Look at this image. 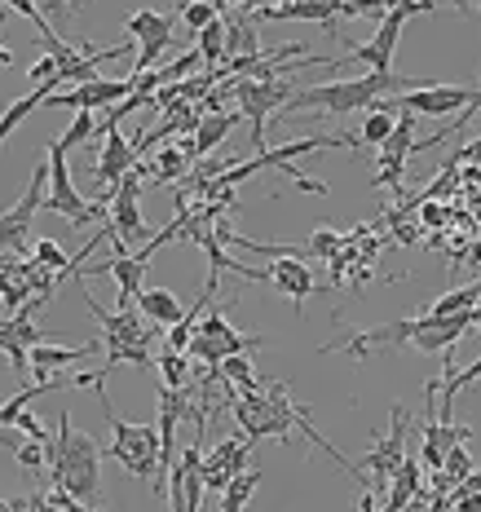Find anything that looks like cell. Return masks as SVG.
Wrapping results in <instances>:
<instances>
[{"mask_svg":"<svg viewBox=\"0 0 481 512\" xmlns=\"http://www.w3.org/2000/svg\"><path fill=\"white\" fill-rule=\"evenodd\" d=\"M256 18H270V23H283V18H309V23H323L327 36H336V5L331 0H287L279 9H265Z\"/></svg>","mask_w":481,"mask_h":512,"instance_id":"cell-23","label":"cell"},{"mask_svg":"<svg viewBox=\"0 0 481 512\" xmlns=\"http://www.w3.org/2000/svg\"><path fill=\"white\" fill-rule=\"evenodd\" d=\"M137 314L155 327H173V323L186 318V309H181V301L168 292V287H142V296H137Z\"/></svg>","mask_w":481,"mask_h":512,"instance_id":"cell-21","label":"cell"},{"mask_svg":"<svg viewBox=\"0 0 481 512\" xmlns=\"http://www.w3.org/2000/svg\"><path fill=\"white\" fill-rule=\"evenodd\" d=\"M115 243V239H111ZM146 270H151V256L146 252H128L124 243H115V256H106L93 270H80V279H115V309H133L137 296L146 287Z\"/></svg>","mask_w":481,"mask_h":512,"instance_id":"cell-13","label":"cell"},{"mask_svg":"<svg viewBox=\"0 0 481 512\" xmlns=\"http://www.w3.org/2000/svg\"><path fill=\"white\" fill-rule=\"evenodd\" d=\"M133 89H137V80H84L76 84V89H62V93H53L49 106H62V111H93V115H102V111H111V106H120L124 98H133Z\"/></svg>","mask_w":481,"mask_h":512,"instance_id":"cell-15","label":"cell"},{"mask_svg":"<svg viewBox=\"0 0 481 512\" xmlns=\"http://www.w3.org/2000/svg\"><path fill=\"white\" fill-rule=\"evenodd\" d=\"M340 243H345V234H340V230L318 226V230L305 239V252H309V256H323V261H331V256L340 252Z\"/></svg>","mask_w":481,"mask_h":512,"instance_id":"cell-36","label":"cell"},{"mask_svg":"<svg viewBox=\"0 0 481 512\" xmlns=\"http://www.w3.org/2000/svg\"><path fill=\"white\" fill-rule=\"evenodd\" d=\"M252 468V437L248 433H230V437H221L217 446H203V490L208 495H221L234 477L239 473H248Z\"/></svg>","mask_w":481,"mask_h":512,"instance_id":"cell-14","label":"cell"},{"mask_svg":"<svg viewBox=\"0 0 481 512\" xmlns=\"http://www.w3.org/2000/svg\"><path fill=\"white\" fill-rule=\"evenodd\" d=\"M23 429H0V451H18V446H23Z\"/></svg>","mask_w":481,"mask_h":512,"instance_id":"cell-44","label":"cell"},{"mask_svg":"<svg viewBox=\"0 0 481 512\" xmlns=\"http://www.w3.org/2000/svg\"><path fill=\"white\" fill-rule=\"evenodd\" d=\"M406 89H420V80H411V76H393V71H367V76H354V80L309 84V89H296V93H292V102H287L270 124L301 120V111H323V115L371 111L376 102L393 98V93H406Z\"/></svg>","mask_w":481,"mask_h":512,"instance_id":"cell-2","label":"cell"},{"mask_svg":"<svg viewBox=\"0 0 481 512\" xmlns=\"http://www.w3.org/2000/svg\"><path fill=\"white\" fill-rule=\"evenodd\" d=\"M256 486H261V468L239 473L226 490H221V512H243V508H248V499L256 495Z\"/></svg>","mask_w":481,"mask_h":512,"instance_id":"cell-27","label":"cell"},{"mask_svg":"<svg viewBox=\"0 0 481 512\" xmlns=\"http://www.w3.org/2000/svg\"><path fill=\"white\" fill-rule=\"evenodd\" d=\"M451 504L455 512H481V490H455Z\"/></svg>","mask_w":481,"mask_h":512,"instance_id":"cell-43","label":"cell"},{"mask_svg":"<svg viewBox=\"0 0 481 512\" xmlns=\"http://www.w3.org/2000/svg\"><path fill=\"white\" fill-rule=\"evenodd\" d=\"M98 137H102V151H98V159H93V177H98V186L115 190L137 168V146L120 133V124L98 128Z\"/></svg>","mask_w":481,"mask_h":512,"instance_id":"cell-16","label":"cell"},{"mask_svg":"<svg viewBox=\"0 0 481 512\" xmlns=\"http://www.w3.org/2000/svg\"><path fill=\"white\" fill-rule=\"evenodd\" d=\"M393 128H398V111H389V106H371V111H367V120H362V146H376V151H380V146L384 142H389V137H393Z\"/></svg>","mask_w":481,"mask_h":512,"instance_id":"cell-26","label":"cell"},{"mask_svg":"<svg viewBox=\"0 0 481 512\" xmlns=\"http://www.w3.org/2000/svg\"><path fill=\"white\" fill-rule=\"evenodd\" d=\"M102 451L89 433H80L71 424V415L62 411L58 437L49 442V477L62 495L80 499V504H102Z\"/></svg>","mask_w":481,"mask_h":512,"instance_id":"cell-3","label":"cell"},{"mask_svg":"<svg viewBox=\"0 0 481 512\" xmlns=\"http://www.w3.org/2000/svg\"><path fill=\"white\" fill-rule=\"evenodd\" d=\"M477 9H481V0H477Z\"/></svg>","mask_w":481,"mask_h":512,"instance_id":"cell-48","label":"cell"},{"mask_svg":"<svg viewBox=\"0 0 481 512\" xmlns=\"http://www.w3.org/2000/svg\"><path fill=\"white\" fill-rule=\"evenodd\" d=\"M406 464V407L389 411V433L380 442H371V451L358 460V468L367 473V490L371 495H389L393 473Z\"/></svg>","mask_w":481,"mask_h":512,"instance_id":"cell-9","label":"cell"},{"mask_svg":"<svg viewBox=\"0 0 481 512\" xmlns=\"http://www.w3.org/2000/svg\"><path fill=\"white\" fill-rule=\"evenodd\" d=\"M411 204H420L424 208V226H446V208L442 204H433V199H411Z\"/></svg>","mask_w":481,"mask_h":512,"instance_id":"cell-42","label":"cell"},{"mask_svg":"<svg viewBox=\"0 0 481 512\" xmlns=\"http://www.w3.org/2000/svg\"><path fill=\"white\" fill-rule=\"evenodd\" d=\"M239 120H243V115L221 111V106H217V111H208V115H203L199 128H195V164H199V159H208L212 151H217V146H221V142H226V137L234 133V124H239Z\"/></svg>","mask_w":481,"mask_h":512,"instance_id":"cell-22","label":"cell"},{"mask_svg":"<svg viewBox=\"0 0 481 512\" xmlns=\"http://www.w3.org/2000/svg\"><path fill=\"white\" fill-rule=\"evenodd\" d=\"M9 62H14V53H9L5 45H0V67H9Z\"/></svg>","mask_w":481,"mask_h":512,"instance_id":"cell-46","label":"cell"},{"mask_svg":"<svg viewBox=\"0 0 481 512\" xmlns=\"http://www.w3.org/2000/svg\"><path fill=\"white\" fill-rule=\"evenodd\" d=\"M142 190H146V168L137 164L133 173H128L120 186L111 190V212H106V226H111L115 234V243H137V239H146L151 243L155 234L146 230V221H142Z\"/></svg>","mask_w":481,"mask_h":512,"instance_id":"cell-11","label":"cell"},{"mask_svg":"<svg viewBox=\"0 0 481 512\" xmlns=\"http://www.w3.org/2000/svg\"><path fill=\"white\" fill-rule=\"evenodd\" d=\"M93 137H98V115L93 111H76L71 115V124H67V133L58 137V151H76V146H93Z\"/></svg>","mask_w":481,"mask_h":512,"instance_id":"cell-28","label":"cell"},{"mask_svg":"<svg viewBox=\"0 0 481 512\" xmlns=\"http://www.w3.org/2000/svg\"><path fill=\"white\" fill-rule=\"evenodd\" d=\"M49 151V195H45V208H53L62 221H71L76 230H84L89 221H98L102 217V204H84L80 199V190H76V181H71V168H67V151H58V146H45Z\"/></svg>","mask_w":481,"mask_h":512,"instance_id":"cell-12","label":"cell"},{"mask_svg":"<svg viewBox=\"0 0 481 512\" xmlns=\"http://www.w3.org/2000/svg\"><path fill=\"white\" fill-rule=\"evenodd\" d=\"M433 9H437V0H393L389 14L376 23V36L354 45L349 53H340L336 67L340 62H367L371 71H393V49H398V36H402L406 18L411 14H433Z\"/></svg>","mask_w":481,"mask_h":512,"instance_id":"cell-7","label":"cell"},{"mask_svg":"<svg viewBox=\"0 0 481 512\" xmlns=\"http://www.w3.org/2000/svg\"><path fill=\"white\" fill-rule=\"evenodd\" d=\"M195 49L203 53V67L217 71V62H226V18H217L212 27H203L195 36Z\"/></svg>","mask_w":481,"mask_h":512,"instance_id":"cell-29","label":"cell"},{"mask_svg":"<svg viewBox=\"0 0 481 512\" xmlns=\"http://www.w3.org/2000/svg\"><path fill=\"white\" fill-rule=\"evenodd\" d=\"M93 358V345H80V349H67V345H49V340H40V345H31V371H36V384L45 380H58L67 367H76V362Z\"/></svg>","mask_w":481,"mask_h":512,"instance_id":"cell-18","label":"cell"},{"mask_svg":"<svg viewBox=\"0 0 481 512\" xmlns=\"http://www.w3.org/2000/svg\"><path fill=\"white\" fill-rule=\"evenodd\" d=\"M473 309H481V279H477V283L455 287V292H446V296H437V301L424 309V314H433V318H451V314H473Z\"/></svg>","mask_w":481,"mask_h":512,"instance_id":"cell-24","label":"cell"},{"mask_svg":"<svg viewBox=\"0 0 481 512\" xmlns=\"http://www.w3.org/2000/svg\"><path fill=\"white\" fill-rule=\"evenodd\" d=\"M53 490H58V486H53ZM58 499H62V512H102L98 504H80V499H71V495H62V490H58Z\"/></svg>","mask_w":481,"mask_h":512,"instance_id":"cell-45","label":"cell"},{"mask_svg":"<svg viewBox=\"0 0 481 512\" xmlns=\"http://www.w3.org/2000/svg\"><path fill=\"white\" fill-rule=\"evenodd\" d=\"M71 384H76V389H98L106 429H111V446H106V455H111V460H120L124 473L151 482L155 495L164 499L168 473H164V437H159V424H128V420H120L115 407H111V398H106V371H80Z\"/></svg>","mask_w":481,"mask_h":512,"instance_id":"cell-1","label":"cell"},{"mask_svg":"<svg viewBox=\"0 0 481 512\" xmlns=\"http://www.w3.org/2000/svg\"><path fill=\"white\" fill-rule=\"evenodd\" d=\"M221 93H230L239 115L252 124V151H265V120H274L292 102L296 84L292 76H234Z\"/></svg>","mask_w":481,"mask_h":512,"instance_id":"cell-5","label":"cell"},{"mask_svg":"<svg viewBox=\"0 0 481 512\" xmlns=\"http://www.w3.org/2000/svg\"><path fill=\"white\" fill-rule=\"evenodd\" d=\"M18 429H23L27 437H36V442H45V446L53 442V433H49L45 424H40V420H36V415H31V411H23V415H18Z\"/></svg>","mask_w":481,"mask_h":512,"instance_id":"cell-41","label":"cell"},{"mask_svg":"<svg viewBox=\"0 0 481 512\" xmlns=\"http://www.w3.org/2000/svg\"><path fill=\"white\" fill-rule=\"evenodd\" d=\"M5 5H9V9H18L23 18H31V23H36V31H40V40H53V36H58V31L45 23V14L36 9V0H5Z\"/></svg>","mask_w":481,"mask_h":512,"instance_id":"cell-39","label":"cell"},{"mask_svg":"<svg viewBox=\"0 0 481 512\" xmlns=\"http://www.w3.org/2000/svg\"><path fill=\"white\" fill-rule=\"evenodd\" d=\"M45 195H49V159L31 168L23 199H18L9 212H0V252H23L27 256V230H31V221H36V212L45 208Z\"/></svg>","mask_w":481,"mask_h":512,"instance_id":"cell-10","label":"cell"},{"mask_svg":"<svg viewBox=\"0 0 481 512\" xmlns=\"http://www.w3.org/2000/svg\"><path fill=\"white\" fill-rule=\"evenodd\" d=\"M31 261H40L45 270L62 274V279H71V256L58 248V239H36V243H31Z\"/></svg>","mask_w":481,"mask_h":512,"instance_id":"cell-33","label":"cell"},{"mask_svg":"<svg viewBox=\"0 0 481 512\" xmlns=\"http://www.w3.org/2000/svg\"><path fill=\"white\" fill-rule=\"evenodd\" d=\"M164 27H173V14H159V9H137V14H128L124 36L146 40V36H155V31H164Z\"/></svg>","mask_w":481,"mask_h":512,"instance_id":"cell-32","label":"cell"},{"mask_svg":"<svg viewBox=\"0 0 481 512\" xmlns=\"http://www.w3.org/2000/svg\"><path fill=\"white\" fill-rule=\"evenodd\" d=\"M265 274H270V283L292 301L296 314H305V301L318 283H314V274H309V265L301 261V256H274V261L265 265Z\"/></svg>","mask_w":481,"mask_h":512,"instance_id":"cell-17","label":"cell"},{"mask_svg":"<svg viewBox=\"0 0 481 512\" xmlns=\"http://www.w3.org/2000/svg\"><path fill=\"white\" fill-rule=\"evenodd\" d=\"M380 106L398 115H451V111H481V84L477 89H459V84H420L384 98Z\"/></svg>","mask_w":481,"mask_h":512,"instance_id":"cell-8","label":"cell"},{"mask_svg":"<svg viewBox=\"0 0 481 512\" xmlns=\"http://www.w3.org/2000/svg\"><path fill=\"white\" fill-rule=\"evenodd\" d=\"M146 168V181H155V186H173L195 168V137H186V142L177 146H164V151L155 155V164H142Z\"/></svg>","mask_w":481,"mask_h":512,"instance_id":"cell-20","label":"cell"},{"mask_svg":"<svg viewBox=\"0 0 481 512\" xmlns=\"http://www.w3.org/2000/svg\"><path fill=\"white\" fill-rule=\"evenodd\" d=\"M14 512H62L58 490H36L27 499H14Z\"/></svg>","mask_w":481,"mask_h":512,"instance_id":"cell-37","label":"cell"},{"mask_svg":"<svg viewBox=\"0 0 481 512\" xmlns=\"http://www.w3.org/2000/svg\"><path fill=\"white\" fill-rule=\"evenodd\" d=\"M27 80H31V84L58 80V58H53V53H45V58H40V62H31V67H27Z\"/></svg>","mask_w":481,"mask_h":512,"instance_id":"cell-40","label":"cell"},{"mask_svg":"<svg viewBox=\"0 0 481 512\" xmlns=\"http://www.w3.org/2000/svg\"><path fill=\"white\" fill-rule=\"evenodd\" d=\"M177 14H181V23H186L190 31H195V36H199L203 27H212V23H217V18H221L212 0H177Z\"/></svg>","mask_w":481,"mask_h":512,"instance_id":"cell-34","label":"cell"},{"mask_svg":"<svg viewBox=\"0 0 481 512\" xmlns=\"http://www.w3.org/2000/svg\"><path fill=\"white\" fill-rule=\"evenodd\" d=\"M190 340H195V327L181 318V323L164 327V349H177V354H190Z\"/></svg>","mask_w":481,"mask_h":512,"instance_id":"cell-38","label":"cell"},{"mask_svg":"<svg viewBox=\"0 0 481 512\" xmlns=\"http://www.w3.org/2000/svg\"><path fill=\"white\" fill-rule=\"evenodd\" d=\"M155 362H159V376H164V380H159L164 389H186V384H190V354L164 349Z\"/></svg>","mask_w":481,"mask_h":512,"instance_id":"cell-30","label":"cell"},{"mask_svg":"<svg viewBox=\"0 0 481 512\" xmlns=\"http://www.w3.org/2000/svg\"><path fill=\"white\" fill-rule=\"evenodd\" d=\"M261 345H265V336H248V332H239V327H230L226 309L212 301V305L199 314V323H195L190 358L203 362V367H208V380H212V376L221 371V362H226V358H234V354H256Z\"/></svg>","mask_w":481,"mask_h":512,"instance_id":"cell-6","label":"cell"},{"mask_svg":"<svg viewBox=\"0 0 481 512\" xmlns=\"http://www.w3.org/2000/svg\"><path fill=\"white\" fill-rule=\"evenodd\" d=\"M18 468H27L31 477H40L45 473V464H49V446L45 442H36V437H23V446H18Z\"/></svg>","mask_w":481,"mask_h":512,"instance_id":"cell-35","label":"cell"},{"mask_svg":"<svg viewBox=\"0 0 481 512\" xmlns=\"http://www.w3.org/2000/svg\"><path fill=\"white\" fill-rule=\"evenodd\" d=\"M221 376H226V384H234L239 393L261 389V376L252 371V358H248V354H234V358L221 362Z\"/></svg>","mask_w":481,"mask_h":512,"instance_id":"cell-31","label":"cell"},{"mask_svg":"<svg viewBox=\"0 0 481 512\" xmlns=\"http://www.w3.org/2000/svg\"><path fill=\"white\" fill-rule=\"evenodd\" d=\"M221 18H226V62L265 53L261 49V31H256V14L248 5H239L234 14H221Z\"/></svg>","mask_w":481,"mask_h":512,"instance_id":"cell-19","label":"cell"},{"mask_svg":"<svg viewBox=\"0 0 481 512\" xmlns=\"http://www.w3.org/2000/svg\"><path fill=\"white\" fill-rule=\"evenodd\" d=\"M89 314L102 323V349H106V367H155V336H164V327L146 323L142 314L133 309H102L89 296Z\"/></svg>","mask_w":481,"mask_h":512,"instance_id":"cell-4","label":"cell"},{"mask_svg":"<svg viewBox=\"0 0 481 512\" xmlns=\"http://www.w3.org/2000/svg\"><path fill=\"white\" fill-rule=\"evenodd\" d=\"M168 49H173V27H164V31H155V36L137 40V58H133V71H128V80H142L146 71H155V62L164 58Z\"/></svg>","mask_w":481,"mask_h":512,"instance_id":"cell-25","label":"cell"},{"mask_svg":"<svg viewBox=\"0 0 481 512\" xmlns=\"http://www.w3.org/2000/svg\"><path fill=\"white\" fill-rule=\"evenodd\" d=\"M473 265H477V270H481V243H477V248H473Z\"/></svg>","mask_w":481,"mask_h":512,"instance_id":"cell-47","label":"cell"}]
</instances>
